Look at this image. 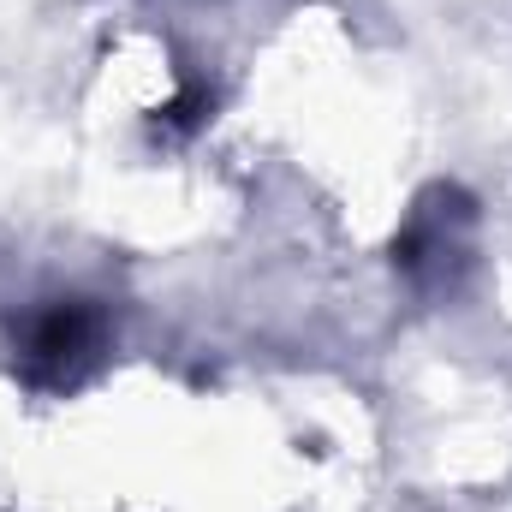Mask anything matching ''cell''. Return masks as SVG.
Wrapping results in <instances>:
<instances>
[{"mask_svg":"<svg viewBox=\"0 0 512 512\" xmlns=\"http://www.w3.org/2000/svg\"><path fill=\"white\" fill-rule=\"evenodd\" d=\"M108 358V316L90 298H54L18 328V382L36 393H72Z\"/></svg>","mask_w":512,"mask_h":512,"instance_id":"1","label":"cell"},{"mask_svg":"<svg viewBox=\"0 0 512 512\" xmlns=\"http://www.w3.org/2000/svg\"><path fill=\"white\" fill-rule=\"evenodd\" d=\"M471 233H477V203H471L459 185H429V191L411 203V215H405V227H399V239H393V268H399L405 280L441 292V286H453V280L465 274V262H471Z\"/></svg>","mask_w":512,"mask_h":512,"instance_id":"2","label":"cell"}]
</instances>
